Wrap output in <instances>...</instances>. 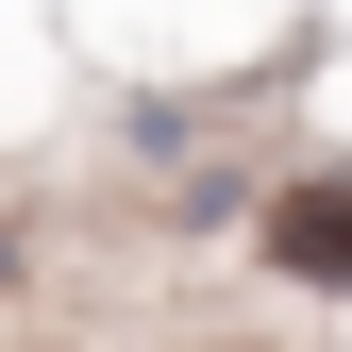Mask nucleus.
Here are the masks:
<instances>
[{"mask_svg":"<svg viewBox=\"0 0 352 352\" xmlns=\"http://www.w3.org/2000/svg\"><path fill=\"white\" fill-rule=\"evenodd\" d=\"M269 269L319 285V302H352V168H302V185L269 201Z\"/></svg>","mask_w":352,"mask_h":352,"instance_id":"1","label":"nucleus"}]
</instances>
